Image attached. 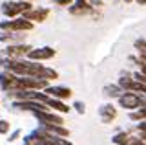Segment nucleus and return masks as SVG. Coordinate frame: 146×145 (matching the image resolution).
Listing matches in <instances>:
<instances>
[{"label": "nucleus", "instance_id": "1", "mask_svg": "<svg viewBox=\"0 0 146 145\" xmlns=\"http://www.w3.org/2000/svg\"><path fill=\"white\" fill-rule=\"evenodd\" d=\"M26 9H31V4L24 0V2H4L2 4V13L6 17H17Z\"/></svg>", "mask_w": 146, "mask_h": 145}, {"label": "nucleus", "instance_id": "2", "mask_svg": "<svg viewBox=\"0 0 146 145\" xmlns=\"http://www.w3.org/2000/svg\"><path fill=\"white\" fill-rule=\"evenodd\" d=\"M144 99L141 96H137V94L133 92H124L121 97H119V103H121V107L124 108H139L141 105H143Z\"/></svg>", "mask_w": 146, "mask_h": 145}, {"label": "nucleus", "instance_id": "3", "mask_svg": "<svg viewBox=\"0 0 146 145\" xmlns=\"http://www.w3.org/2000/svg\"><path fill=\"white\" fill-rule=\"evenodd\" d=\"M2 30H13V31H24V30H31L33 24L29 20L22 19V20H9V22H2L0 24Z\"/></svg>", "mask_w": 146, "mask_h": 145}, {"label": "nucleus", "instance_id": "4", "mask_svg": "<svg viewBox=\"0 0 146 145\" xmlns=\"http://www.w3.org/2000/svg\"><path fill=\"white\" fill-rule=\"evenodd\" d=\"M31 61H44V59H51L55 55L53 48H40V50H29L27 52Z\"/></svg>", "mask_w": 146, "mask_h": 145}, {"label": "nucleus", "instance_id": "5", "mask_svg": "<svg viewBox=\"0 0 146 145\" xmlns=\"http://www.w3.org/2000/svg\"><path fill=\"white\" fill-rule=\"evenodd\" d=\"M49 15V11L48 9H38V11H33V9H26L24 11V19L26 20H38V22H42L46 20V17Z\"/></svg>", "mask_w": 146, "mask_h": 145}, {"label": "nucleus", "instance_id": "6", "mask_svg": "<svg viewBox=\"0 0 146 145\" xmlns=\"http://www.w3.org/2000/svg\"><path fill=\"white\" fill-rule=\"evenodd\" d=\"M29 46H27V44H24V46H9L7 50H6V53L9 55V59H15V57H22V55H26L27 52H29Z\"/></svg>", "mask_w": 146, "mask_h": 145}, {"label": "nucleus", "instance_id": "7", "mask_svg": "<svg viewBox=\"0 0 146 145\" xmlns=\"http://www.w3.org/2000/svg\"><path fill=\"white\" fill-rule=\"evenodd\" d=\"M46 92L55 96V97H58V99H66V97L71 96V90L70 88H62V87H51V88L46 90Z\"/></svg>", "mask_w": 146, "mask_h": 145}, {"label": "nucleus", "instance_id": "8", "mask_svg": "<svg viewBox=\"0 0 146 145\" xmlns=\"http://www.w3.org/2000/svg\"><path fill=\"white\" fill-rule=\"evenodd\" d=\"M15 75L9 74V72H4V74H0V85H2L4 88H15Z\"/></svg>", "mask_w": 146, "mask_h": 145}, {"label": "nucleus", "instance_id": "9", "mask_svg": "<svg viewBox=\"0 0 146 145\" xmlns=\"http://www.w3.org/2000/svg\"><path fill=\"white\" fill-rule=\"evenodd\" d=\"M100 117H102L104 123H110V121L115 117V108H113L111 105H104L102 108H100Z\"/></svg>", "mask_w": 146, "mask_h": 145}, {"label": "nucleus", "instance_id": "10", "mask_svg": "<svg viewBox=\"0 0 146 145\" xmlns=\"http://www.w3.org/2000/svg\"><path fill=\"white\" fill-rule=\"evenodd\" d=\"M113 142L119 143V145H126L128 143V134L126 132H121V134H117L115 138H113Z\"/></svg>", "mask_w": 146, "mask_h": 145}, {"label": "nucleus", "instance_id": "11", "mask_svg": "<svg viewBox=\"0 0 146 145\" xmlns=\"http://www.w3.org/2000/svg\"><path fill=\"white\" fill-rule=\"evenodd\" d=\"M131 119H146V108H141L131 114Z\"/></svg>", "mask_w": 146, "mask_h": 145}, {"label": "nucleus", "instance_id": "12", "mask_svg": "<svg viewBox=\"0 0 146 145\" xmlns=\"http://www.w3.org/2000/svg\"><path fill=\"white\" fill-rule=\"evenodd\" d=\"M104 92H106V96H119L121 90H119V87H108Z\"/></svg>", "mask_w": 146, "mask_h": 145}, {"label": "nucleus", "instance_id": "13", "mask_svg": "<svg viewBox=\"0 0 146 145\" xmlns=\"http://www.w3.org/2000/svg\"><path fill=\"white\" fill-rule=\"evenodd\" d=\"M9 130V123L7 121H0V134H6Z\"/></svg>", "mask_w": 146, "mask_h": 145}, {"label": "nucleus", "instance_id": "14", "mask_svg": "<svg viewBox=\"0 0 146 145\" xmlns=\"http://www.w3.org/2000/svg\"><path fill=\"white\" fill-rule=\"evenodd\" d=\"M75 108L79 112H84V103H75Z\"/></svg>", "mask_w": 146, "mask_h": 145}, {"label": "nucleus", "instance_id": "15", "mask_svg": "<svg viewBox=\"0 0 146 145\" xmlns=\"http://www.w3.org/2000/svg\"><path fill=\"white\" fill-rule=\"evenodd\" d=\"M55 4H64V6H70L71 0H55Z\"/></svg>", "mask_w": 146, "mask_h": 145}, {"label": "nucleus", "instance_id": "16", "mask_svg": "<svg viewBox=\"0 0 146 145\" xmlns=\"http://www.w3.org/2000/svg\"><path fill=\"white\" fill-rule=\"evenodd\" d=\"M18 134H20L18 130H17V132H13V134H11V138H9V142H13V140H17V138H18Z\"/></svg>", "mask_w": 146, "mask_h": 145}, {"label": "nucleus", "instance_id": "17", "mask_svg": "<svg viewBox=\"0 0 146 145\" xmlns=\"http://www.w3.org/2000/svg\"><path fill=\"white\" fill-rule=\"evenodd\" d=\"M137 2H139V4H146V0H137Z\"/></svg>", "mask_w": 146, "mask_h": 145}, {"label": "nucleus", "instance_id": "18", "mask_svg": "<svg viewBox=\"0 0 146 145\" xmlns=\"http://www.w3.org/2000/svg\"><path fill=\"white\" fill-rule=\"evenodd\" d=\"M126 2H131V0H126Z\"/></svg>", "mask_w": 146, "mask_h": 145}]
</instances>
